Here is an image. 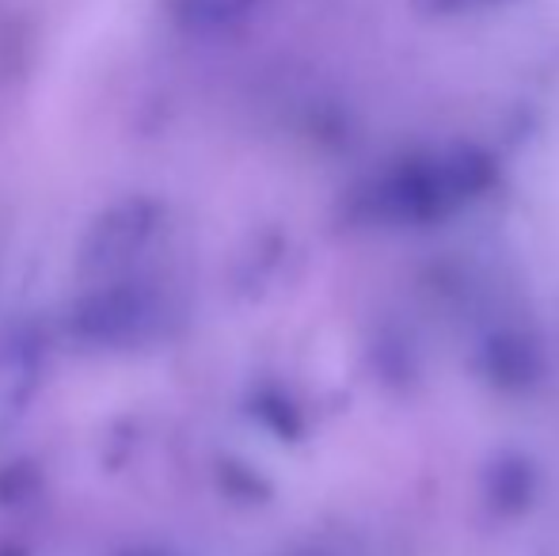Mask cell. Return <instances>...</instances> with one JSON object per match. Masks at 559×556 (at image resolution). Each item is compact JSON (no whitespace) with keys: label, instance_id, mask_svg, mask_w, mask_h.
Wrapping results in <instances>:
<instances>
[{"label":"cell","instance_id":"6da1fadb","mask_svg":"<svg viewBox=\"0 0 559 556\" xmlns=\"http://www.w3.org/2000/svg\"><path fill=\"white\" fill-rule=\"evenodd\" d=\"M176 4L191 23H210L214 27V23H228L236 15H243L255 0H176Z\"/></svg>","mask_w":559,"mask_h":556},{"label":"cell","instance_id":"7a4b0ae2","mask_svg":"<svg viewBox=\"0 0 559 556\" xmlns=\"http://www.w3.org/2000/svg\"><path fill=\"white\" fill-rule=\"evenodd\" d=\"M438 8H461V4H479V0H435Z\"/></svg>","mask_w":559,"mask_h":556}]
</instances>
